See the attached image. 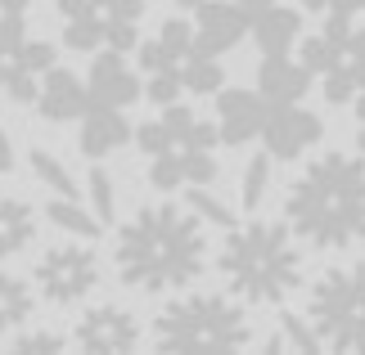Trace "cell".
<instances>
[{
    "mask_svg": "<svg viewBox=\"0 0 365 355\" xmlns=\"http://www.w3.org/2000/svg\"><path fill=\"white\" fill-rule=\"evenodd\" d=\"M203 216L185 203H153L140 207L118 230L113 270L135 292H172L203 275Z\"/></svg>",
    "mask_w": 365,
    "mask_h": 355,
    "instance_id": "cell-1",
    "label": "cell"
},
{
    "mask_svg": "<svg viewBox=\"0 0 365 355\" xmlns=\"http://www.w3.org/2000/svg\"><path fill=\"white\" fill-rule=\"evenodd\" d=\"M284 221L302 243L343 252L365 238V158L320 153L284 194Z\"/></svg>",
    "mask_w": 365,
    "mask_h": 355,
    "instance_id": "cell-2",
    "label": "cell"
},
{
    "mask_svg": "<svg viewBox=\"0 0 365 355\" xmlns=\"http://www.w3.org/2000/svg\"><path fill=\"white\" fill-rule=\"evenodd\" d=\"M217 270L235 297L252 306H279L302 283V257L293 243V225L252 221L226 234Z\"/></svg>",
    "mask_w": 365,
    "mask_h": 355,
    "instance_id": "cell-3",
    "label": "cell"
},
{
    "mask_svg": "<svg viewBox=\"0 0 365 355\" xmlns=\"http://www.w3.org/2000/svg\"><path fill=\"white\" fill-rule=\"evenodd\" d=\"M140 153L149 158V184L163 194L190 189V184H212L217 180V144L221 131L203 122L190 104H163L153 122L135 131Z\"/></svg>",
    "mask_w": 365,
    "mask_h": 355,
    "instance_id": "cell-4",
    "label": "cell"
},
{
    "mask_svg": "<svg viewBox=\"0 0 365 355\" xmlns=\"http://www.w3.org/2000/svg\"><path fill=\"white\" fill-rule=\"evenodd\" d=\"M153 346L158 351H244L248 319L244 310L221 292H190L163 306L153 319Z\"/></svg>",
    "mask_w": 365,
    "mask_h": 355,
    "instance_id": "cell-5",
    "label": "cell"
},
{
    "mask_svg": "<svg viewBox=\"0 0 365 355\" xmlns=\"http://www.w3.org/2000/svg\"><path fill=\"white\" fill-rule=\"evenodd\" d=\"M302 63L320 77L325 104H356L365 95V27L347 14H325V27L302 36Z\"/></svg>",
    "mask_w": 365,
    "mask_h": 355,
    "instance_id": "cell-6",
    "label": "cell"
},
{
    "mask_svg": "<svg viewBox=\"0 0 365 355\" xmlns=\"http://www.w3.org/2000/svg\"><path fill=\"white\" fill-rule=\"evenodd\" d=\"M307 315H312L316 333L325 337L329 351L365 355V265L325 270L312 283Z\"/></svg>",
    "mask_w": 365,
    "mask_h": 355,
    "instance_id": "cell-7",
    "label": "cell"
},
{
    "mask_svg": "<svg viewBox=\"0 0 365 355\" xmlns=\"http://www.w3.org/2000/svg\"><path fill=\"white\" fill-rule=\"evenodd\" d=\"M199 32L180 18H167L149 46H140V68H145V95L149 104H176L190 90V68L203 59Z\"/></svg>",
    "mask_w": 365,
    "mask_h": 355,
    "instance_id": "cell-8",
    "label": "cell"
},
{
    "mask_svg": "<svg viewBox=\"0 0 365 355\" xmlns=\"http://www.w3.org/2000/svg\"><path fill=\"white\" fill-rule=\"evenodd\" d=\"M36 288L46 302L54 306H77L81 297H91V288L100 283V261L91 248L81 243H63V248H46V257L32 270Z\"/></svg>",
    "mask_w": 365,
    "mask_h": 355,
    "instance_id": "cell-9",
    "label": "cell"
},
{
    "mask_svg": "<svg viewBox=\"0 0 365 355\" xmlns=\"http://www.w3.org/2000/svg\"><path fill=\"white\" fill-rule=\"evenodd\" d=\"M325 135L316 112H307L302 104H271L266 112V126H262V144L275 162H298L302 153L316 149V139Z\"/></svg>",
    "mask_w": 365,
    "mask_h": 355,
    "instance_id": "cell-10",
    "label": "cell"
},
{
    "mask_svg": "<svg viewBox=\"0 0 365 355\" xmlns=\"http://www.w3.org/2000/svg\"><path fill=\"white\" fill-rule=\"evenodd\" d=\"M73 342L81 351H100V355H126L140 346V319L122 306H91L77 319Z\"/></svg>",
    "mask_w": 365,
    "mask_h": 355,
    "instance_id": "cell-11",
    "label": "cell"
},
{
    "mask_svg": "<svg viewBox=\"0 0 365 355\" xmlns=\"http://www.w3.org/2000/svg\"><path fill=\"white\" fill-rule=\"evenodd\" d=\"M266 112H271V99L262 90H217V131L226 149H240L248 139L262 135Z\"/></svg>",
    "mask_w": 365,
    "mask_h": 355,
    "instance_id": "cell-12",
    "label": "cell"
},
{
    "mask_svg": "<svg viewBox=\"0 0 365 355\" xmlns=\"http://www.w3.org/2000/svg\"><path fill=\"white\" fill-rule=\"evenodd\" d=\"M194 32L207 54H226L252 32V9H244L240 0H203L194 9Z\"/></svg>",
    "mask_w": 365,
    "mask_h": 355,
    "instance_id": "cell-13",
    "label": "cell"
},
{
    "mask_svg": "<svg viewBox=\"0 0 365 355\" xmlns=\"http://www.w3.org/2000/svg\"><path fill=\"white\" fill-rule=\"evenodd\" d=\"M86 86H91V99H95V104H108V108L135 104L140 90H145V86H140V77H135V68H126L122 50H100V54H95Z\"/></svg>",
    "mask_w": 365,
    "mask_h": 355,
    "instance_id": "cell-14",
    "label": "cell"
},
{
    "mask_svg": "<svg viewBox=\"0 0 365 355\" xmlns=\"http://www.w3.org/2000/svg\"><path fill=\"white\" fill-rule=\"evenodd\" d=\"M91 104H95V99H91V86H81V81L68 73V68H59V63L46 73V81H41V95H36V112H41L46 122H81Z\"/></svg>",
    "mask_w": 365,
    "mask_h": 355,
    "instance_id": "cell-15",
    "label": "cell"
},
{
    "mask_svg": "<svg viewBox=\"0 0 365 355\" xmlns=\"http://www.w3.org/2000/svg\"><path fill=\"white\" fill-rule=\"evenodd\" d=\"M312 81L316 73L302 59H289V54H262V63H257V90L271 104H302Z\"/></svg>",
    "mask_w": 365,
    "mask_h": 355,
    "instance_id": "cell-16",
    "label": "cell"
},
{
    "mask_svg": "<svg viewBox=\"0 0 365 355\" xmlns=\"http://www.w3.org/2000/svg\"><path fill=\"white\" fill-rule=\"evenodd\" d=\"M131 122H126L122 108H108V104H91L86 117H81V135H77V149L86 153L91 162H104L108 153H118L126 139H131Z\"/></svg>",
    "mask_w": 365,
    "mask_h": 355,
    "instance_id": "cell-17",
    "label": "cell"
},
{
    "mask_svg": "<svg viewBox=\"0 0 365 355\" xmlns=\"http://www.w3.org/2000/svg\"><path fill=\"white\" fill-rule=\"evenodd\" d=\"M252 41H257L262 54H293V46L302 41V14L289 5H271L252 14Z\"/></svg>",
    "mask_w": 365,
    "mask_h": 355,
    "instance_id": "cell-18",
    "label": "cell"
},
{
    "mask_svg": "<svg viewBox=\"0 0 365 355\" xmlns=\"http://www.w3.org/2000/svg\"><path fill=\"white\" fill-rule=\"evenodd\" d=\"M50 68H54V46H50V41H32V36H27V46L19 54V63H14V77H9L5 95L14 99V104H36L41 81H46Z\"/></svg>",
    "mask_w": 365,
    "mask_h": 355,
    "instance_id": "cell-19",
    "label": "cell"
},
{
    "mask_svg": "<svg viewBox=\"0 0 365 355\" xmlns=\"http://www.w3.org/2000/svg\"><path fill=\"white\" fill-rule=\"evenodd\" d=\"M32 238H36V211L23 198H0V261L32 248Z\"/></svg>",
    "mask_w": 365,
    "mask_h": 355,
    "instance_id": "cell-20",
    "label": "cell"
},
{
    "mask_svg": "<svg viewBox=\"0 0 365 355\" xmlns=\"http://www.w3.org/2000/svg\"><path fill=\"white\" fill-rule=\"evenodd\" d=\"M46 221L54 225V230H63V234H73V238H100L108 225L95 216V211L81 207V198H63V194H54L50 203H46Z\"/></svg>",
    "mask_w": 365,
    "mask_h": 355,
    "instance_id": "cell-21",
    "label": "cell"
},
{
    "mask_svg": "<svg viewBox=\"0 0 365 355\" xmlns=\"http://www.w3.org/2000/svg\"><path fill=\"white\" fill-rule=\"evenodd\" d=\"M32 306H36L32 288H27L19 275H5V270H0V333L23 329V324L32 319Z\"/></svg>",
    "mask_w": 365,
    "mask_h": 355,
    "instance_id": "cell-22",
    "label": "cell"
},
{
    "mask_svg": "<svg viewBox=\"0 0 365 355\" xmlns=\"http://www.w3.org/2000/svg\"><path fill=\"white\" fill-rule=\"evenodd\" d=\"M23 46H27V23H23V14H0V90L9 86L14 63H19Z\"/></svg>",
    "mask_w": 365,
    "mask_h": 355,
    "instance_id": "cell-23",
    "label": "cell"
},
{
    "mask_svg": "<svg viewBox=\"0 0 365 355\" xmlns=\"http://www.w3.org/2000/svg\"><path fill=\"white\" fill-rule=\"evenodd\" d=\"M32 176L46 184L50 194H63V198H81V184L73 180V171L54 158V153H46V149H32Z\"/></svg>",
    "mask_w": 365,
    "mask_h": 355,
    "instance_id": "cell-24",
    "label": "cell"
},
{
    "mask_svg": "<svg viewBox=\"0 0 365 355\" xmlns=\"http://www.w3.org/2000/svg\"><path fill=\"white\" fill-rule=\"evenodd\" d=\"M279 333H284V342H289V351H302V355H316V351H325V337L316 333V324H312V315H279Z\"/></svg>",
    "mask_w": 365,
    "mask_h": 355,
    "instance_id": "cell-25",
    "label": "cell"
},
{
    "mask_svg": "<svg viewBox=\"0 0 365 355\" xmlns=\"http://www.w3.org/2000/svg\"><path fill=\"white\" fill-rule=\"evenodd\" d=\"M185 207H194L203 221L221 225V230H235V211H230L226 203H221V198L207 194V184H190V189H185Z\"/></svg>",
    "mask_w": 365,
    "mask_h": 355,
    "instance_id": "cell-26",
    "label": "cell"
},
{
    "mask_svg": "<svg viewBox=\"0 0 365 355\" xmlns=\"http://www.w3.org/2000/svg\"><path fill=\"white\" fill-rule=\"evenodd\" d=\"M271 153H257V158H248V166H244V207L252 211V207H262V198H266V189H271Z\"/></svg>",
    "mask_w": 365,
    "mask_h": 355,
    "instance_id": "cell-27",
    "label": "cell"
},
{
    "mask_svg": "<svg viewBox=\"0 0 365 355\" xmlns=\"http://www.w3.org/2000/svg\"><path fill=\"white\" fill-rule=\"evenodd\" d=\"M91 207L104 225L118 221V189H113V176L104 166H91Z\"/></svg>",
    "mask_w": 365,
    "mask_h": 355,
    "instance_id": "cell-28",
    "label": "cell"
},
{
    "mask_svg": "<svg viewBox=\"0 0 365 355\" xmlns=\"http://www.w3.org/2000/svg\"><path fill=\"white\" fill-rule=\"evenodd\" d=\"M68 342H63V337L59 333H46V329H41V333H23V337H14V351H19V355H59Z\"/></svg>",
    "mask_w": 365,
    "mask_h": 355,
    "instance_id": "cell-29",
    "label": "cell"
},
{
    "mask_svg": "<svg viewBox=\"0 0 365 355\" xmlns=\"http://www.w3.org/2000/svg\"><path fill=\"white\" fill-rule=\"evenodd\" d=\"M302 9H316V14H347V18H356L365 9V0H302Z\"/></svg>",
    "mask_w": 365,
    "mask_h": 355,
    "instance_id": "cell-30",
    "label": "cell"
},
{
    "mask_svg": "<svg viewBox=\"0 0 365 355\" xmlns=\"http://www.w3.org/2000/svg\"><path fill=\"white\" fill-rule=\"evenodd\" d=\"M14 171V144H9V135H5V126H0V176Z\"/></svg>",
    "mask_w": 365,
    "mask_h": 355,
    "instance_id": "cell-31",
    "label": "cell"
},
{
    "mask_svg": "<svg viewBox=\"0 0 365 355\" xmlns=\"http://www.w3.org/2000/svg\"><path fill=\"white\" fill-rule=\"evenodd\" d=\"M356 149L365 153V95L356 99Z\"/></svg>",
    "mask_w": 365,
    "mask_h": 355,
    "instance_id": "cell-32",
    "label": "cell"
},
{
    "mask_svg": "<svg viewBox=\"0 0 365 355\" xmlns=\"http://www.w3.org/2000/svg\"><path fill=\"white\" fill-rule=\"evenodd\" d=\"M0 14H27V0H0Z\"/></svg>",
    "mask_w": 365,
    "mask_h": 355,
    "instance_id": "cell-33",
    "label": "cell"
},
{
    "mask_svg": "<svg viewBox=\"0 0 365 355\" xmlns=\"http://www.w3.org/2000/svg\"><path fill=\"white\" fill-rule=\"evenodd\" d=\"M244 9H252V14H262V9H271V5H279V0H240Z\"/></svg>",
    "mask_w": 365,
    "mask_h": 355,
    "instance_id": "cell-34",
    "label": "cell"
},
{
    "mask_svg": "<svg viewBox=\"0 0 365 355\" xmlns=\"http://www.w3.org/2000/svg\"><path fill=\"white\" fill-rule=\"evenodd\" d=\"M176 5H185V9H199V5H203V0H176Z\"/></svg>",
    "mask_w": 365,
    "mask_h": 355,
    "instance_id": "cell-35",
    "label": "cell"
}]
</instances>
